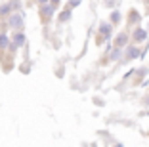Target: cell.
<instances>
[{"mask_svg": "<svg viewBox=\"0 0 149 147\" xmlns=\"http://www.w3.org/2000/svg\"><path fill=\"white\" fill-rule=\"evenodd\" d=\"M23 25V21H21V17H19V15H12V27H21Z\"/></svg>", "mask_w": 149, "mask_h": 147, "instance_id": "obj_1", "label": "cell"}, {"mask_svg": "<svg viewBox=\"0 0 149 147\" xmlns=\"http://www.w3.org/2000/svg\"><path fill=\"white\" fill-rule=\"evenodd\" d=\"M143 38H145V31L138 29L136 33H134V40H138V42H140V40H143Z\"/></svg>", "mask_w": 149, "mask_h": 147, "instance_id": "obj_2", "label": "cell"}, {"mask_svg": "<svg viewBox=\"0 0 149 147\" xmlns=\"http://www.w3.org/2000/svg\"><path fill=\"white\" fill-rule=\"evenodd\" d=\"M115 44H117L118 48H120V46H124V44H126V35H120L117 40H115Z\"/></svg>", "mask_w": 149, "mask_h": 147, "instance_id": "obj_3", "label": "cell"}, {"mask_svg": "<svg viewBox=\"0 0 149 147\" xmlns=\"http://www.w3.org/2000/svg\"><path fill=\"white\" fill-rule=\"evenodd\" d=\"M69 15H71L69 10H63V12L59 13V19H61V21H67V19H69Z\"/></svg>", "mask_w": 149, "mask_h": 147, "instance_id": "obj_4", "label": "cell"}, {"mask_svg": "<svg viewBox=\"0 0 149 147\" xmlns=\"http://www.w3.org/2000/svg\"><path fill=\"white\" fill-rule=\"evenodd\" d=\"M111 21H113V23H118V21H120V13H118V12H113V15H111Z\"/></svg>", "mask_w": 149, "mask_h": 147, "instance_id": "obj_5", "label": "cell"}, {"mask_svg": "<svg viewBox=\"0 0 149 147\" xmlns=\"http://www.w3.org/2000/svg\"><path fill=\"white\" fill-rule=\"evenodd\" d=\"M13 40H15V44H23V40H25V38H23L21 33H17V35L13 36Z\"/></svg>", "mask_w": 149, "mask_h": 147, "instance_id": "obj_6", "label": "cell"}, {"mask_svg": "<svg viewBox=\"0 0 149 147\" xmlns=\"http://www.w3.org/2000/svg\"><path fill=\"white\" fill-rule=\"evenodd\" d=\"M101 33L105 35V38L109 36V25H101Z\"/></svg>", "mask_w": 149, "mask_h": 147, "instance_id": "obj_7", "label": "cell"}, {"mask_svg": "<svg viewBox=\"0 0 149 147\" xmlns=\"http://www.w3.org/2000/svg\"><path fill=\"white\" fill-rule=\"evenodd\" d=\"M6 44H8V40H6V36H4V35H2V36H0V46L4 48Z\"/></svg>", "mask_w": 149, "mask_h": 147, "instance_id": "obj_8", "label": "cell"}, {"mask_svg": "<svg viewBox=\"0 0 149 147\" xmlns=\"http://www.w3.org/2000/svg\"><path fill=\"white\" fill-rule=\"evenodd\" d=\"M80 4V0H69V6L71 8H74V6H79Z\"/></svg>", "mask_w": 149, "mask_h": 147, "instance_id": "obj_9", "label": "cell"}, {"mask_svg": "<svg viewBox=\"0 0 149 147\" xmlns=\"http://www.w3.org/2000/svg\"><path fill=\"white\" fill-rule=\"evenodd\" d=\"M57 4H59V0H50V6H54V8H56Z\"/></svg>", "mask_w": 149, "mask_h": 147, "instance_id": "obj_10", "label": "cell"}, {"mask_svg": "<svg viewBox=\"0 0 149 147\" xmlns=\"http://www.w3.org/2000/svg\"><path fill=\"white\" fill-rule=\"evenodd\" d=\"M38 4H48V0H38Z\"/></svg>", "mask_w": 149, "mask_h": 147, "instance_id": "obj_11", "label": "cell"}, {"mask_svg": "<svg viewBox=\"0 0 149 147\" xmlns=\"http://www.w3.org/2000/svg\"><path fill=\"white\" fill-rule=\"evenodd\" d=\"M147 2H149V0H147Z\"/></svg>", "mask_w": 149, "mask_h": 147, "instance_id": "obj_12", "label": "cell"}]
</instances>
